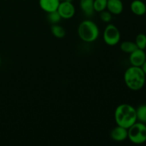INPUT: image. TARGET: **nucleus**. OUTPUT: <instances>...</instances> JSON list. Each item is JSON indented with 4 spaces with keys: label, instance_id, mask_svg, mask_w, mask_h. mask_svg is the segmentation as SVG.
<instances>
[{
    "label": "nucleus",
    "instance_id": "nucleus-12",
    "mask_svg": "<svg viewBox=\"0 0 146 146\" xmlns=\"http://www.w3.org/2000/svg\"><path fill=\"white\" fill-rule=\"evenodd\" d=\"M80 7L86 17H91L94 14V0H80Z\"/></svg>",
    "mask_w": 146,
    "mask_h": 146
},
{
    "label": "nucleus",
    "instance_id": "nucleus-20",
    "mask_svg": "<svg viewBox=\"0 0 146 146\" xmlns=\"http://www.w3.org/2000/svg\"><path fill=\"white\" fill-rule=\"evenodd\" d=\"M141 68H142V70L146 75V60L145 62H144V64L142 65V66H141Z\"/></svg>",
    "mask_w": 146,
    "mask_h": 146
},
{
    "label": "nucleus",
    "instance_id": "nucleus-16",
    "mask_svg": "<svg viewBox=\"0 0 146 146\" xmlns=\"http://www.w3.org/2000/svg\"><path fill=\"white\" fill-rule=\"evenodd\" d=\"M135 44L138 48L145 50L146 48V35L144 34H139L135 37Z\"/></svg>",
    "mask_w": 146,
    "mask_h": 146
},
{
    "label": "nucleus",
    "instance_id": "nucleus-17",
    "mask_svg": "<svg viewBox=\"0 0 146 146\" xmlns=\"http://www.w3.org/2000/svg\"><path fill=\"white\" fill-rule=\"evenodd\" d=\"M108 0H94V11L101 12L106 9Z\"/></svg>",
    "mask_w": 146,
    "mask_h": 146
},
{
    "label": "nucleus",
    "instance_id": "nucleus-13",
    "mask_svg": "<svg viewBox=\"0 0 146 146\" xmlns=\"http://www.w3.org/2000/svg\"><path fill=\"white\" fill-rule=\"evenodd\" d=\"M120 48H121L122 51L126 53V54H130L133 51L136 50L138 48V47H137L135 43L133 42V41H125L121 43V46H120Z\"/></svg>",
    "mask_w": 146,
    "mask_h": 146
},
{
    "label": "nucleus",
    "instance_id": "nucleus-5",
    "mask_svg": "<svg viewBox=\"0 0 146 146\" xmlns=\"http://www.w3.org/2000/svg\"><path fill=\"white\" fill-rule=\"evenodd\" d=\"M103 37L107 45L115 46L121 40V33L115 25L108 24L104 29Z\"/></svg>",
    "mask_w": 146,
    "mask_h": 146
},
{
    "label": "nucleus",
    "instance_id": "nucleus-23",
    "mask_svg": "<svg viewBox=\"0 0 146 146\" xmlns=\"http://www.w3.org/2000/svg\"></svg>",
    "mask_w": 146,
    "mask_h": 146
},
{
    "label": "nucleus",
    "instance_id": "nucleus-9",
    "mask_svg": "<svg viewBox=\"0 0 146 146\" xmlns=\"http://www.w3.org/2000/svg\"><path fill=\"white\" fill-rule=\"evenodd\" d=\"M61 1L59 0H39L38 4L42 10L47 13L57 11Z\"/></svg>",
    "mask_w": 146,
    "mask_h": 146
},
{
    "label": "nucleus",
    "instance_id": "nucleus-19",
    "mask_svg": "<svg viewBox=\"0 0 146 146\" xmlns=\"http://www.w3.org/2000/svg\"><path fill=\"white\" fill-rule=\"evenodd\" d=\"M100 18L104 22L108 23L112 19V14L108 10H104L100 12Z\"/></svg>",
    "mask_w": 146,
    "mask_h": 146
},
{
    "label": "nucleus",
    "instance_id": "nucleus-3",
    "mask_svg": "<svg viewBox=\"0 0 146 146\" xmlns=\"http://www.w3.org/2000/svg\"><path fill=\"white\" fill-rule=\"evenodd\" d=\"M78 34L81 40L85 42H94L99 36V29L96 23L90 20H85L80 24Z\"/></svg>",
    "mask_w": 146,
    "mask_h": 146
},
{
    "label": "nucleus",
    "instance_id": "nucleus-8",
    "mask_svg": "<svg viewBox=\"0 0 146 146\" xmlns=\"http://www.w3.org/2000/svg\"><path fill=\"white\" fill-rule=\"evenodd\" d=\"M111 138L116 142H122L128 138V129L120 125H117L111 132Z\"/></svg>",
    "mask_w": 146,
    "mask_h": 146
},
{
    "label": "nucleus",
    "instance_id": "nucleus-4",
    "mask_svg": "<svg viewBox=\"0 0 146 146\" xmlns=\"http://www.w3.org/2000/svg\"><path fill=\"white\" fill-rule=\"evenodd\" d=\"M128 138L135 145L146 142V124L137 121L128 129Z\"/></svg>",
    "mask_w": 146,
    "mask_h": 146
},
{
    "label": "nucleus",
    "instance_id": "nucleus-22",
    "mask_svg": "<svg viewBox=\"0 0 146 146\" xmlns=\"http://www.w3.org/2000/svg\"><path fill=\"white\" fill-rule=\"evenodd\" d=\"M0 64H1V56H0Z\"/></svg>",
    "mask_w": 146,
    "mask_h": 146
},
{
    "label": "nucleus",
    "instance_id": "nucleus-1",
    "mask_svg": "<svg viewBox=\"0 0 146 146\" xmlns=\"http://www.w3.org/2000/svg\"><path fill=\"white\" fill-rule=\"evenodd\" d=\"M124 81L129 89L138 91L142 89L145 86L146 75L141 67L131 66L125 71Z\"/></svg>",
    "mask_w": 146,
    "mask_h": 146
},
{
    "label": "nucleus",
    "instance_id": "nucleus-14",
    "mask_svg": "<svg viewBox=\"0 0 146 146\" xmlns=\"http://www.w3.org/2000/svg\"><path fill=\"white\" fill-rule=\"evenodd\" d=\"M137 121L146 124V104H142L136 108Z\"/></svg>",
    "mask_w": 146,
    "mask_h": 146
},
{
    "label": "nucleus",
    "instance_id": "nucleus-6",
    "mask_svg": "<svg viewBox=\"0 0 146 146\" xmlns=\"http://www.w3.org/2000/svg\"><path fill=\"white\" fill-rule=\"evenodd\" d=\"M57 11L59 13L61 18L68 19L74 17L76 9L71 1H63L60 2Z\"/></svg>",
    "mask_w": 146,
    "mask_h": 146
},
{
    "label": "nucleus",
    "instance_id": "nucleus-2",
    "mask_svg": "<svg viewBox=\"0 0 146 146\" xmlns=\"http://www.w3.org/2000/svg\"><path fill=\"white\" fill-rule=\"evenodd\" d=\"M114 117L117 125H120L127 129L138 121L135 108L127 104H121L117 107Z\"/></svg>",
    "mask_w": 146,
    "mask_h": 146
},
{
    "label": "nucleus",
    "instance_id": "nucleus-21",
    "mask_svg": "<svg viewBox=\"0 0 146 146\" xmlns=\"http://www.w3.org/2000/svg\"><path fill=\"white\" fill-rule=\"evenodd\" d=\"M60 1H66V0H59Z\"/></svg>",
    "mask_w": 146,
    "mask_h": 146
},
{
    "label": "nucleus",
    "instance_id": "nucleus-18",
    "mask_svg": "<svg viewBox=\"0 0 146 146\" xmlns=\"http://www.w3.org/2000/svg\"><path fill=\"white\" fill-rule=\"evenodd\" d=\"M48 20L53 24H58L61 19L62 18L60 16L59 13L57 11H52V12H49L48 13Z\"/></svg>",
    "mask_w": 146,
    "mask_h": 146
},
{
    "label": "nucleus",
    "instance_id": "nucleus-11",
    "mask_svg": "<svg viewBox=\"0 0 146 146\" xmlns=\"http://www.w3.org/2000/svg\"><path fill=\"white\" fill-rule=\"evenodd\" d=\"M131 10L137 16H143L146 14V4L141 0H134L131 4Z\"/></svg>",
    "mask_w": 146,
    "mask_h": 146
},
{
    "label": "nucleus",
    "instance_id": "nucleus-7",
    "mask_svg": "<svg viewBox=\"0 0 146 146\" xmlns=\"http://www.w3.org/2000/svg\"><path fill=\"white\" fill-rule=\"evenodd\" d=\"M146 60V54L145 51L140 48H137L130 54L129 61L131 66L141 67Z\"/></svg>",
    "mask_w": 146,
    "mask_h": 146
},
{
    "label": "nucleus",
    "instance_id": "nucleus-15",
    "mask_svg": "<svg viewBox=\"0 0 146 146\" xmlns=\"http://www.w3.org/2000/svg\"><path fill=\"white\" fill-rule=\"evenodd\" d=\"M51 33L55 37L58 38H62L65 36L66 31L61 26L58 25L57 24H53L51 28Z\"/></svg>",
    "mask_w": 146,
    "mask_h": 146
},
{
    "label": "nucleus",
    "instance_id": "nucleus-10",
    "mask_svg": "<svg viewBox=\"0 0 146 146\" xmlns=\"http://www.w3.org/2000/svg\"><path fill=\"white\" fill-rule=\"evenodd\" d=\"M106 9L112 14L118 15L123 10V4L121 0H108Z\"/></svg>",
    "mask_w": 146,
    "mask_h": 146
}]
</instances>
